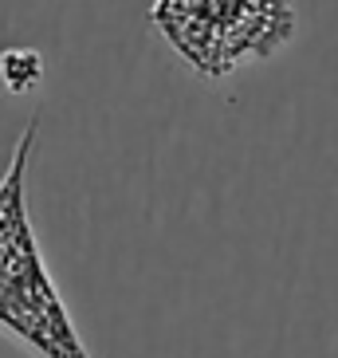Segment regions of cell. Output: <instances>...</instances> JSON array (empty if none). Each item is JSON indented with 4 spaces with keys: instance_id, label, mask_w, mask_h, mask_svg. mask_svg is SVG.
I'll return each mask as SVG.
<instances>
[{
    "instance_id": "1",
    "label": "cell",
    "mask_w": 338,
    "mask_h": 358,
    "mask_svg": "<svg viewBox=\"0 0 338 358\" xmlns=\"http://www.w3.org/2000/svg\"><path fill=\"white\" fill-rule=\"evenodd\" d=\"M36 134L40 115L28 122L12 150L8 169L0 173V331L36 358H95L55 287L32 229L28 162Z\"/></svg>"
},
{
    "instance_id": "2",
    "label": "cell",
    "mask_w": 338,
    "mask_h": 358,
    "mask_svg": "<svg viewBox=\"0 0 338 358\" xmlns=\"http://www.w3.org/2000/svg\"><path fill=\"white\" fill-rule=\"evenodd\" d=\"M154 32L205 83L279 55L299 32L295 0H154Z\"/></svg>"
},
{
    "instance_id": "3",
    "label": "cell",
    "mask_w": 338,
    "mask_h": 358,
    "mask_svg": "<svg viewBox=\"0 0 338 358\" xmlns=\"http://www.w3.org/2000/svg\"><path fill=\"white\" fill-rule=\"evenodd\" d=\"M0 79L12 95H28L43 83V55L36 48H4L0 52Z\"/></svg>"
}]
</instances>
